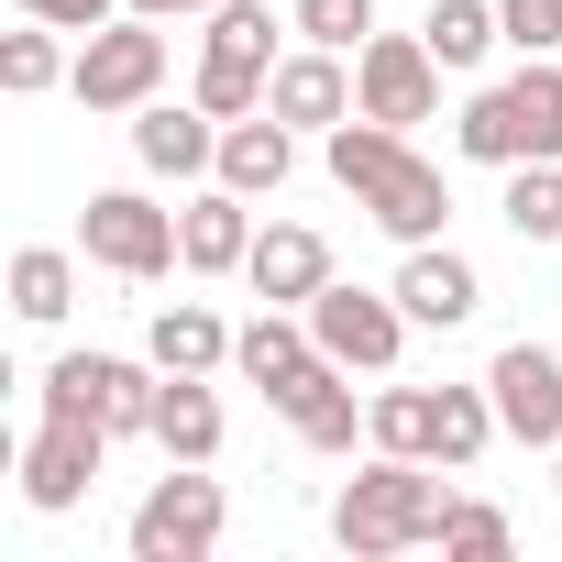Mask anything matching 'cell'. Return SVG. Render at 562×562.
Returning <instances> with one entry per match:
<instances>
[{"mask_svg":"<svg viewBox=\"0 0 562 562\" xmlns=\"http://www.w3.org/2000/svg\"><path fill=\"white\" fill-rule=\"evenodd\" d=\"M23 23H56V34H100V23H122V0H12Z\"/></svg>","mask_w":562,"mask_h":562,"instance_id":"30","label":"cell"},{"mask_svg":"<svg viewBox=\"0 0 562 562\" xmlns=\"http://www.w3.org/2000/svg\"><path fill=\"white\" fill-rule=\"evenodd\" d=\"M485 397H496L507 441L562 452V353H551V342H507V353L485 364Z\"/></svg>","mask_w":562,"mask_h":562,"instance_id":"11","label":"cell"},{"mask_svg":"<svg viewBox=\"0 0 562 562\" xmlns=\"http://www.w3.org/2000/svg\"><path fill=\"white\" fill-rule=\"evenodd\" d=\"M155 452H166V463H210V452H221V397H210V375H166V397H155Z\"/></svg>","mask_w":562,"mask_h":562,"instance_id":"21","label":"cell"},{"mask_svg":"<svg viewBox=\"0 0 562 562\" xmlns=\"http://www.w3.org/2000/svg\"><path fill=\"white\" fill-rule=\"evenodd\" d=\"M243 288H254L265 310H310V299L331 288V243H321L310 221H265L254 254H243Z\"/></svg>","mask_w":562,"mask_h":562,"instance_id":"12","label":"cell"},{"mask_svg":"<svg viewBox=\"0 0 562 562\" xmlns=\"http://www.w3.org/2000/svg\"><path fill=\"white\" fill-rule=\"evenodd\" d=\"M122 12H144V23H210L221 0H122Z\"/></svg>","mask_w":562,"mask_h":562,"instance_id":"31","label":"cell"},{"mask_svg":"<svg viewBox=\"0 0 562 562\" xmlns=\"http://www.w3.org/2000/svg\"><path fill=\"white\" fill-rule=\"evenodd\" d=\"M177 254H188V276H243V254H254V199L221 188V177H199L188 210H177Z\"/></svg>","mask_w":562,"mask_h":562,"instance_id":"15","label":"cell"},{"mask_svg":"<svg viewBox=\"0 0 562 562\" xmlns=\"http://www.w3.org/2000/svg\"><path fill=\"white\" fill-rule=\"evenodd\" d=\"M397 310H408L419 331H463V321L485 310V276H474L452 243H408V265H397Z\"/></svg>","mask_w":562,"mask_h":562,"instance_id":"16","label":"cell"},{"mask_svg":"<svg viewBox=\"0 0 562 562\" xmlns=\"http://www.w3.org/2000/svg\"><path fill=\"white\" fill-rule=\"evenodd\" d=\"M452 518V463H408V452H375L342 496H331V540L353 562H386V551H419L441 540Z\"/></svg>","mask_w":562,"mask_h":562,"instance_id":"2","label":"cell"},{"mask_svg":"<svg viewBox=\"0 0 562 562\" xmlns=\"http://www.w3.org/2000/svg\"><path fill=\"white\" fill-rule=\"evenodd\" d=\"M310 364H321V331H310V310H254V321L232 331V375H243V386H265V408L288 397Z\"/></svg>","mask_w":562,"mask_h":562,"instance_id":"17","label":"cell"},{"mask_svg":"<svg viewBox=\"0 0 562 562\" xmlns=\"http://www.w3.org/2000/svg\"><path fill=\"white\" fill-rule=\"evenodd\" d=\"M276 34H288V23H276L265 0H221L210 34H199V78H188V100L221 111V122L265 111V89H276Z\"/></svg>","mask_w":562,"mask_h":562,"instance_id":"4","label":"cell"},{"mask_svg":"<svg viewBox=\"0 0 562 562\" xmlns=\"http://www.w3.org/2000/svg\"><path fill=\"white\" fill-rule=\"evenodd\" d=\"M78 254L111 265V276H133V288H155V276L188 265V254H177V210H155L144 188H100V199L78 210Z\"/></svg>","mask_w":562,"mask_h":562,"instance_id":"7","label":"cell"},{"mask_svg":"<svg viewBox=\"0 0 562 562\" xmlns=\"http://www.w3.org/2000/svg\"><path fill=\"white\" fill-rule=\"evenodd\" d=\"M507 232L518 243H562V155H540V166H507Z\"/></svg>","mask_w":562,"mask_h":562,"instance_id":"25","label":"cell"},{"mask_svg":"<svg viewBox=\"0 0 562 562\" xmlns=\"http://www.w3.org/2000/svg\"><path fill=\"white\" fill-rule=\"evenodd\" d=\"M507 507H485V496H452V518H441V551L452 562H507Z\"/></svg>","mask_w":562,"mask_h":562,"instance_id":"28","label":"cell"},{"mask_svg":"<svg viewBox=\"0 0 562 562\" xmlns=\"http://www.w3.org/2000/svg\"><path fill=\"white\" fill-rule=\"evenodd\" d=\"M67 310H78V254H67V243H23V254H12V321L56 331Z\"/></svg>","mask_w":562,"mask_h":562,"instance_id":"22","label":"cell"},{"mask_svg":"<svg viewBox=\"0 0 562 562\" xmlns=\"http://www.w3.org/2000/svg\"><path fill=\"white\" fill-rule=\"evenodd\" d=\"M265 111L288 122V133H342V122H353V56H331V45L276 56V89H265Z\"/></svg>","mask_w":562,"mask_h":562,"instance_id":"13","label":"cell"},{"mask_svg":"<svg viewBox=\"0 0 562 562\" xmlns=\"http://www.w3.org/2000/svg\"><path fill=\"white\" fill-rule=\"evenodd\" d=\"M310 331H321V353L331 364H353V375H397V353H408V310H397V288H342V276H331V288L310 299Z\"/></svg>","mask_w":562,"mask_h":562,"instance_id":"8","label":"cell"},{"mask_svg":"<svg viewBox=\"0 0 562 562\" xmlns=\"http://www.w3.org/2000/svg\"><path fill=\"white\" fill-rule=\"evenodd\" d=\"M144 353H155L166 375H221V364H232V321H221V310H199V299H177V310H155Z\"/></svg>","mask_w":562,"mask_h":562,"instance_id":"20","label":"cell"},{"mask_svg":"<svg viewBox=\"0 0 562 562\" xmlns=\"http://www.w3.org/2000/svg\"><path fill=\"white\" fill-rule=\"evenodd\" d=\"M419 34H430V56H441V67H485V56L507 45L496 0H430V23H419Z\"/></svg>","mask_w":562,"mask_h":562,"instance_id":"24","label":"cell"},{"mask_svg":"<svg viewBox=\"0 0 562 562\" xmlns=\"http://www.w3.org/2000/svg\"><path fill=\"white\" fill-rule=\"evenodd\" d=\"M321 155H331V177L353 188V210L386 232V243H441V221H452V188H441V166L397 133V122H342V133H321Z\"/></svg>","mask_w":562,"mask_h":562,"instance_id":"1","label":"cell"},{"mask_svg":"<svg viewBox=\"0 0 562 562\" xmlns=\"http://www.w3.org/2000/svg\"><path fill=\"white\" fill-rule=\"evenodd\" d=\"M353 111L419 133V122L441 111V56H430V34H364V56H353Z\"/></svg>","mask_w":562,"mask_h":562,"instance_id":"9","label":"cell"},{"mask_svg":"<svg viewBox=\"0 0 562 562\" xmlns=\"http://www.w3.org/2000/svg\"><path fill=\"white\" fill-rule=\"evenodd\" d=\"M100 463H111V430H100V419H78V408H45V419H34V441H23V507L67 518V507L100 485Z\"/></svg>","mask_w":562,"mask_h":562,"instance_id":"10","label":"cell"},{"mask_svg":"<svg viewBox=\"0 0 562 562\" xmlns=\"http://www.w3.org/2000/svg\"><path fill=\"white\" fill-rule=\"evenodd\" d=\"M452 155H474V166H540V155H562V56H518V78L474 89L463 122H452Z\"/></svg>","mask_w":562,"mask_h":562,"instance_id":"3","label":"cell"},{"mask_svg":"<svg viewBox=\"0 0 562 562\" xmlns=\"http://www.w3.org/2000/svg\"><path fill=\"white\" fill-rule=\"evenodd\" d=\"M67 89H78V111H100V122H133L144 100H166V23L122 12V23L78 34V67H67Z\"/></svg>","mask_w":562,"mask_h":562,"instance_id":"5","label":"cell"},{"mask_svg":"<svg viewBox=\"0 0 562 562\" xmlns=\"http://www.w3.org/2000/svg\"><path fill=\"white\" fill-rule=\"evenodd\" d=\"M276 419H288L310 452H353V441H375V408H353V364H331V353H321L288 397H276Z\"/></svg>","mask_w":562,"mask_h":562,"instance_id":"14","label":"cell"},{"mask_svg":"<svg viewBox=\"0 0 562 562\" xmlns=\"http://www.w3.org/2000/svg\"><path fill=\"white\" fill-rule=\"evenodd\" d=\"M67 45H56V23H23V34H0V89L12 100H45V89H67Z\"/></svg>","mask_w":562,"mask_h":562,"instance_id":"26","label":"cell"},{"mask_svg":"<svg viewBox=\"0 0 562 562\" xmlns=\"http://www.w3.org/2000/svg\"><path fill=\"white\" fill-rule=\"evenodd\" d=\"M133 155H144V177H188V188H199V177L221 166V111H199V100H188V111H177V100H144V111H133Z\"/></svg>","mask_w":562,"mask_h":562,"instance_id":"18","label":"cell"},{"mask_svg":"<svg viewBox=\"0 0 562 562\" xmlns=\"http://www.w3.org/2000/svg\"><path fill=\"white\" fill-rule=\"evenodd\" d=\"M221 188H243V199H276L299 177V133L276 122V111H243V122H221V166H210Z\"/></svg>","mask_w":562,"mask_h":562,"instance_id":"19","label":"cell"},{"mask_svg":"<svg viewBox=\"0 0 562 562\" xmlns=\"http://www.w3.org/2000/svg\"><path fill=\"white\" fill-rule=\"evenodd\" d=\"M496 23L518 56H562V0H496Z\"/></svg>","mask_w":562,"mask_h":562,"instance_id":"29","label":"cell"},{"mask_svg":"<svg viewBox=\"0 0 562 562\" xmlns=\"http://www.w3.org/2000/svg\"><path fill=\"white\" fill-rule=\"evenodd\" d=\"M221 518H232V496H221V474L210 463H166L155 485H144V507H133V562H210L221 551Z\"/></svg>","mask_w":562,"mask_h":562,"instance_id":"6","label":"cell"},{"mask_svg":"<svg viewBox=\"0 0 562 562\" xmlns=\"http://www.w3.org/2000/svg\"><path fill=\"white\" fill-rule=\"evenodd\" d=\"M288 34H299V45H331V56H364L375 0H299V12H288Z\"/></svg>","mask_w":562,"mask_h":562,"instance_id":"27","label":"cell"},{"mask_svg":"<svg viewBox=\"0 0 562 562\" xmlns=\"http://www.w3.org/2000/svg\"><path fill=\"white\" fill-rule=\"evenodd\" d=\"M375 452H408V463H441V386H375Z\"/></svg>","mask_w":562,"mask_h":562,"instance_id":"23","label":"cell"}]
</instances>
